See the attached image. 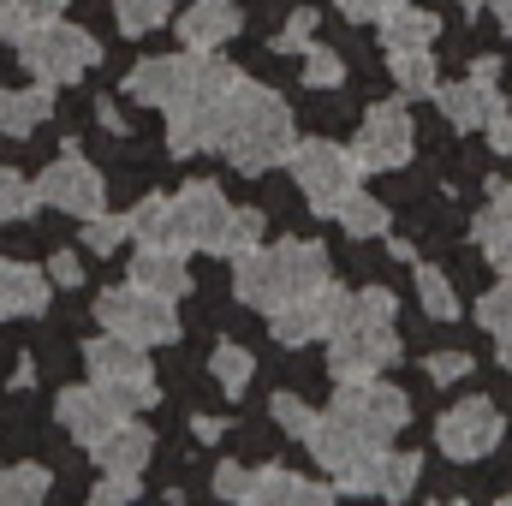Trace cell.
<instances>
[{
	"label": "cell",
	"instance_id": "obj_1",
	"mask_svg": "<svg viewBox=\"0 0 512 506\" xmlns=\"http://www.w3.org/2000/svg\"><path fill=\"white\" fill-rule=\"evenodd\" d=\"M292 143H298L292 137V108L274 90L239 78L233 96H227V137H221V155L233 161V173H268V167H280L292 155Z\"/></svg>",
	"mask_w": 512,
	"mask_h": 506
},
{
	"label": "cell",
	"instance_id": "obj_2",
	"mask_svg": "<svg viewBox=\"0 0 512 506\" xmlns=\"http://www.w3.org/2000/svg\"><path fill=\"white\" fill-rule=\"evenodd\" d=\"M233 292L251 310H274L286 298H304L328 280V251L316 239H280V245H256V251L233 256Z\"/></svg>",
	"mask_w": 512,
	"mask_h": 506
},
{
	"label": "cell",
	"instance_id": "obj_3",
	"mask_svg": "<svg viewBox=\"0 0 512 506\" xmlns=\"http://www.w3.org/2000/svg\"><path fill=\"white\" fill-rule=\"evenodd\" d=\"M12 42H18V60L30 66V78H42V84H78L102 60V42L90 30H78V24H66V18L24 24Z\"/></svg>",
	"mask_w": 512,
	"mask_h": 506
},
{
	"label": "cell",
	"instance_id": "obj_4",
	"mask_svg": "<svg viewBox=\"0 0 512 506\" xmlns=\"http://www.w3.org/2000/svg\"><path fill=\"white\" fill-rule=\"evenodd\" d=\"M96 322L108 328V334H120L131 346H173L179 340V316H173V298H161V292H143L137 280L126 286H108L102 298H96Z\"/></svg>",
	"mask_w": 512,
	"mask_h": 506
},
{
	"label": "cell",
	"instance_id": "obj_5",
	"mask_svg": "<svg viewBox=\"0 0 512 506\" xmlns=\"http://www.w3.org/2000/svg\"><path fill=\"white\" fill-rule=\"evenodd\" d=\"M286 161H292V179H298V191H304V203H310L316 215H334V209L358 191V173H364V161H358L352 149L328 143V137L292 143Z\"/></svg>",
	"mask_w": 512,
	"mask_h": 506
},
{
	"label": "cell",
	"instance_id": "obj_6",
	"mask_svg": "<svg viewBox=\"0 0 512 506\" xmlns=\"http://www.w3.org/2000/svg\"><path fill=\"white\" fill-rule=\"evenodd\" d=\"M328 417H340L364 447H387L405 423H411V399L393 387V381H340V393H334V405H328Z\"/></svg>",
	"mask_w": 512,
	"mask_h": 506
},
{
	"label": "cell",
	"instance_id": "obj_7",
	"mask_svg": "<svg viewBox=\"0 0 512 506\" xmlns=\"http://www.w3.org/2000/svg\"><path fill=\"white\" fill-rule=\"evenodd\" d=\"M84 364H90V381L120 405V411H143V405H155V370H149V358H143V346H131L120 334H108L102 328V340H90L84 346Z\"/></svg>",
	"mask_w": 512,
	"mask_h": 506
},
{
	"label": "cell",
	"instance_id": "obj_8",
	"mask_svg": "<svg viewBox=\"0 0 512 506\" xmlns=\"http://www.w3.org/2000/svg\"><path fill=\"white\" fill-rule=\"evenodd\" d=\"M387 364H399V334H393V322L346 316V322L328 334V370H334V381L382 376Z\"/></svg>",
	"mask_w": 512,
	"mask_h": 506
},
{
	"label": "cell",
	"instance_id": "obj_9",
	"mask_svg": "<svg viewBox=\"0 0 512 506\" xmlns=\"http://www.w3.org/2000/svg\"><path fill=\"white\" fill-rule=\"evenodd\" d=\"M346 310H352V292L334 286V280H322L316 292L274 304V310H268V334H274L280 346H310V340H328V334L346 322Z\"/></svg>",
	"mask_w": 512,
	"mask_h": 506
},
{
	"label": "cell",
	"instance_id": "obj_10",
	"mask_svg": "<svg viewBox=\"0 0 512 506\" xmlns=\"http://www.w3.org/2000/svg\"><path fill=\"white\" fill-rule=\"evenodd\" d=\"M501 435H507V417H501V405H495V399H483V393H471V399L447 405V411H441V423H435L441 453H447V459H459V465H471V459L495 453V447H501Z\"/></svg>",
	"mask_w": 512,
	"mask_h": 506
},
{
	"label": "cell",
	"instance_id": "obj_11",
	"mask_svg": "<svg viewBox=\"0 0 512 506\" xmlns=\"http://www.w3.org/2000/svg\"><path fill=\"white\" fill-rule=\"evenodd\" d=\"M102 173L78 155V149H66L54 167H42V179H36V203H48V209H60V215H78V221H90L96 209H102Z\"/></svg>",
	"mask_w": 512,
	"mask_h": 506
},
{
	"label": "cell",
	"instance_id": "obj_12",
	"mask_svg": "<svg viewBox=\"0 0 512 506\" xmlns=\"http://www.w3.org/2000/svg\"><path fill=\"white\" fill-rule=\"evenodd\" d=\"M227 215H233V203H227L221 185H209V179H191V185L173 197V221H179V245H185V251L221 256Z\"/></svg>",
	"mask_w": 512,
	"mask_h": 506
},
{
	"label": "cell",
	"instance_id": "obj_13",
	"mask_svg": "<svg viewBox=\"0 0 512 506\" xmlns=\"http://www.w3.org/2000/svg\"><path fill=\"white\" fill-rule=\"evenodd\" d=\"M191 78H197V48H185V54H149V60H137L126 72V96L167 114V108H179L191 96Z\"/></svg>",
	"mask_w": 512,
	"mask_h": 506
},
{
	"label": "cell",
	"instance_id": "obj_14",
	"mask_svg": "<svg viewBox=\"0 0 512 506\" xmlns=\"http://www.w3.org/2000/svg\"><path fill=\"white\" fill-rule=\"evenodd\" d=\"M417 471L423 459L417 453H387V447H370L346 477H334L340 495H382V501H405L417 489Z\"/></svg>",
	"mask_w": 512,
	"mask_h": 506
},
{
	"label": "cell",
	"instance_id": "obj_15",
	"mask_svg": "<svg viewBox=\"0 0 512 506\" xmlns=\"http://www.w3.org/2000/svg\"><path fill=\"white\" fill-rule=\"evenodd\" d=\"M411 114H405V102H376L370 114H364V126H358V161L364 167H376V173H387V167H405L411 161Z\"/></svg>",
	"mask_w": 512,
	"mask_h": 506
},
{
	"label": "cell",
	"instance_id": "obj_16",
	"mask_svg": "<svg viewBox=\"0 0 512 506\" xmlns=\"http://www.w3.org/2000/svg\"><path fill=\"white\" fill-rule=\"evenodd\" d=\"M227 96H185L179 108H167V149L179 161L203 155V149H221V137H227Z\"/></svg>",
	"mask_w": 512,
	"mask_h": 506
},
{
	"label": "cell",
	"instance_id": "obj_17",
	"mask_svg": "<svg viewBox=\"0 0 512 506\" xmlns=\"http://www.w3.org/2000/svg\"><path fill=\"white\" fill-rule=\"evenodd\" d=\"M54 411H60V429H66L78 447H96V441H102V435L126 417V411H120V405L96 387V381H90V387H66Z\"/></svg>",
	"mask_w": 512,
	"mask_h": 506
},
{
	"label": "cell",
	"instance_id": "obj_18",
	"mask_svg": "<svg viewBox=\"0 0 512 506\" xmlns=\"http://www.w3.org/2000/svg\"><path fill=\"white\" fill-rule=\"evenodd\" d=\"M435 102H441V120L459 131H483L507 102H501V84L489 78H459V84H435Z\"/></svg>",
	"mask_w": 512,
	"mask_h": 506
},
{
	"label": "cell",
	"instance_id": "obj_19",
	"mask_svg": "<svg viewBox=\"0 0 512 506\" xmlns=\"http://www.w3.org/2000/svg\"><path fill=\"white\" fill-rule=\"evenodd\" d=\"M90 453H96V465H102L108 477H143V465H149V453H155V435H149L137 417H120Z\"/></svg>",
	"mask_w": 512,
	"mask_h": 506
},
{
	"label": "cell",
	"instance_id": "obj_20",
	"mask_svg": "<svg viewBox=\"0 0 512 506\" xmlns=\"http://www.w3.org/2000/svg\"><path fill=\"white\" fill-rule=\"evenodd\" d=\"M304 447H310V459L328 471V483H334V477H346V471L370 453V447H364V441L340 423V417H316V423L304 429Z\"/></svg>",
	"mask_w": 512,
	"mask_h": 506
},
{
	"label": "cell",
	"instance_id": "obj_21",
	"mask_svg": "<svg viewBox=\"0 0 512 506\" xmlns=\"http://www.w3.org/2000/svg\"><path fill=\"white\" fill-rule=\"evenodd\" d=\"M131 280L143 292H161V298H185L191 292V268H185V251L173 245H137V262H131Z\"/></svg>",
	"mask_w": 512,
	"mask_h": 506
},
{
	"label": "cell",
	"instance_id": "obj_22",
	"mask_svg": "<svg viewBox=\"0 0 512 506\" xmlns=\"http://www.w3.org/2000/svg\"><path fill=\"white\" fill-rule=\"evenodd\" d=\"M239 36V6L233 0H197L185 18H179V42L197 48V54H215L221 42Z\"/></svg>",
	"mask_w": 512,
	"mask_h": 506
},
{
	"label": "cell",
	"instance_id": "obj_23",
	"mask_svg": "<svg viewBox=\"0 0 512 506\" xmlns=\"http://www.w3.org/2000/svg\"><path fill=\"white\" fill-rule=\"evenodd\" d=\"M48 274L30 268V262H0V322L12 316H42L48 310Z\"/></svg>",
	"mask_w": 512,
	"mask_h": 506
},
{
	"label": "cell",
	"instance_id": "obj_24",
	"mask_svg": "<svg viewBox=\"0 0 512 506\" xmlns=\"http://www.w3.org/2000/svg\"><path fill=\"white\" fill-rule=\"evenodd\" d=\"M477 251L489 256L495 268H512V185L507 179H495L489 185V209L477 215Z\"/></svg>",
	"mask_w": 512,
	"mask_h": 506
},
{
	"label": "cell",
	"instance_id": "obj_25",
	"mask_svg": "<svg viewBox=\"0 0 512 506\" xmlns=\"http://www.w3.org/2000/svg\"><path fill=\"white\" fill-rule=\"evenodd\" d=\"M54 114V84H24V90H0V137H30Z\"/></svg>",
	"mask_w": 512,
	"mask_h": 506
},
{
	"label": "cell",
	"instance_id": "obj_26",
	"mask_svg": "<svg viewBox=\"0 0 512 506\" xmlns=\"http://www.w3.org/2000/svg\"><path fill=\"white\" fill-rule=\"evenodd\" d=\"M382 24V48L387 54H405V48H429L435 36H441V18L435 12H423V6H393V12H382L376 18Z\"/></svg>",
	"mask_w": 512,
	"mask_h": 506
},
{
	"label": "cell",
	"instance_id": "obj_27",
	"mask_svg": "<svg viewBox=\"0 0 512 506\" xmlns=\"http://www.w3.org/2000/svg\"><path fill=\"white\" fill-rule=\"evenodd\" d=\"M251 501L256 506H274V501L316 506V501H334V483L316 489V483H304V477H292V471H280V465H262V471H251Z\"/></svg>",
	"mask_w": 512,
	"mask_h": 506
},
{
	"label": "cell",
	"instance_id": "obj_28",
	"mask_svg": "<svg viewBox=\"0 0 512 506\" xmlns=\"http://www.w3.org/2000/svg\"><path fill=\"white\" fill-rule=\"evenodd\" d=\"M126 227L137 245H173V251H185L179 245V221H173V197H143L126 215Z\"/></svg>",
	"mask_w": 512,
	"mask_h": 506
},
{
	"label": "cell",
	"instance_id": "obj_29",
	"mask_svg": "<svg viewBox=\"0 0 512 506\" xmlns=\"http://www.w3.org/2000/svg\"><path fill=\"white\" fill-rule=\"evenodd\" d=\"M387 72L405 96H435L441 72H435V54L429 48H405V54H387Z\"/></svg>",
	"mask_w": 512,
	"mask_h": 506
},
{
	"label": "cell",
	"instance_id": "obj_30",
	"mask_svg": "<svg viewBox=\"0 0 512 506\" xmlns=\"http://www.w3.org/2000/svg\"><path fill=\"white\" fill-rule=\"evenodd\" d=\"M417 304H423V316H435V322H453V316H459V292H453V280H447L435 262H417Z\"/></svg>",
	"mask_w": 512,
	"mask_h": 506
},
{
	"label": "cell",
	"instance_id": "obj_31",
	"mask_svg": "<svg viewBox=\"0 0 512 506\" xmlns=\"http://www.w3.org/2000/svg\"><path fill=\"white\" fill-rule=\"evenodd\" d=\"M48 489H54V477H48L42 465H12V471H0V506H36V501H48Z\"/></svg>",
	"mask_w": 512,
	"mask_h": 506
},
{
	"label": "cell",
	"instance_id": "obj_32",
	"mask_svg": "<svg viewBox=\"0 0 512 506\" xmlns=\"http://www.w3.org/2000/svg\"><path fill=\"white\" fill-rule=\"evenodd\" d=\"M334 221H340L352 239H382L387 233V209L376 203V197H364V191H352V197L334 209Z\"/></svg>",
	"mask_w": 512,
	"mask_h": 506
},
{
	"label": "cell",
	"instance_id": "obj_33",
	"mask_svg": "<svg viewBox=\"0 0 512 506\" xmlns=\"http://www.w3.org/2000/svg\"><path fill=\"white\" fill-rule=\"evenodd\" d=\"M262 233H268V215H262V209H233V215H227V233H221V256L256 251Z\"/></svg>",
	"mask_w": 512,
	"mask_h": 506
},
{
	"label": "cell",
	"instance_id": "obj_34",
	"mask_svg": "<svg viewBox=\"0 0 512 506\" xmlns=\"http://www.w3.org/2000/svg\"><path fill=\"white\" fill-rule=\"evenodd\" d=\"M114 18H120L126 36H149L173 18V0H114Z\"/></svg>",
	"mask_w": 512,
	"mask_h": 506
},
{
	"label": "cell",
	"instance_id": "obj_35",
	"mask_svg": "<svg viewBox=\"0 0 512 506\" xmlns=\"http://www.w3.org/2000/svg\"><path fill=\"white\" fill-rule=\"evenodd\" d=\"M36 215V185L18 167H0V221H30Z\"/></svg>",
	"mask_w": 512,
	"mask_h": 506
},
{
	"label": "cell",
	"instance_id": "obj_36",
	"mask_svg": "<svg viewBox=\"0 0 512 506\" xmlns=\"http://www.w3.org/2000/svg\"><path fill=\"white\" fill-rule=\"evenodd\" d=\"M209 364H215V381H221V387H227L233 399H239V393L251 387V370H256V358L245 352V346H215V358H209Z\"/></svg>",
	"mask_w": 512,
	"mask_h": 506
},
{
	"label": "cell",
	"instance_id": "obj_37",
	"mask_svg": "<svg viewBox=\"0 0 512 506\" xmlns=\"http://www.w3.org/2000/svg\"><path fill=\"white\" fill-rule=\"evenodd\" d=\"M131 239V227H126V215H108V209H96L90 221H84V245L96 256H114L120 245Z\"/></svg>",
	"mask_w": 512,
	"mask_h": 506
},
{
	"label": "cell",
	"instance_id": "obj_38",
	"mask_svg": "<svg viewBox=\"0 0 512 506\" xmlns=\"http://www.w3.org/2000/svg\"><path fill=\"white\" fill-rule=\"evenodd\" d=\"M304 84H310V90H340V84H346V60H340L334 48H316V42H310V48H304Z\"/></svg>",
	"mask_w": 512,
	"mask_h": 506
},
{
	"label": "cell",
	"instance_id": "obj_39",
	"mask_svg": "<svg viewBox=\"0 0 512 506\" xmlns=\"http://www.w3.org/2000/svg\"><path fill=\"white\" fill-rule=\"evenodd\" d=\"M477 322H483V328H489L495 340L507 334V328H512V280H501V286H489V292L477 298Z\"/></svg>",
	"mask_w": 512,
	"mask_h": 506
},
{
	"label": "cell",
	"instance_id": "obj_40",
	"mask_svg": "<svg viewBox=\"0 0 512 506\" xmlns=\"http://www.w3.org/2000/svg\"><path fill=\"white\" fill-rule=\"evenodd\" d=\"M310 42H316V12H310V6H298V12L286 18V30L274 36V54H304Z\"/></svg>",
	"mask_w": 512,
	"mask_h": 506
},
{
	"label": "cell",
	"instance_id": "obj_41",
	"mask_svg": "<svg viewBox=\"0 0 512 506\" xmlns=\"http://www.w3.org/2000/svg\"><path fill=\"white\" fill-rule=\"evenodd\" d=\"M268 411H274V423H280L286 435H298V441H304V429L316 423V411H310L298 393H274V399H268Z\"/></svg>",
	"mask_w": 512,
	"mask_h": 506
},
{
	"label": "cell",
	"instance_id": "obj_42",
	"mask_svg": "<svg viewBox=\"0 0 512 506\" xmlns=\"http://www.w3.org/2000/svg\"><path fill=\"white\" fill-rule=\"evenodd\" d=\"M393 310H399V298H393L387 286H364V292H352V310H346V316H370V322H393Z\"/></svg>",
	"mask_w": 512,
	"mask_h": 506
},
{
	"label": "cell",
	"instance_id": "obj_43",
	"mask_svg": "<svg viewBox=\"0 0 512 506\" xmlns=\"http://www.w3.org/2000/svg\"><path fill=\"white\" fill-rule=\"evenodd\" d=\"M215 495H221V501H251V471L227 459V465L215 471Z\"/></svg>",
	"mask_w": 512,
	"mask_h": 506
},
{
	"label": "cell",
	"instance_id": "obj_44",
	"mask_svg": "<svg viewBox=\"0 0 512 506\" xmlns=\"http://www.w3.org/2000/svg\"><path fill=\"white\" fill-rule=\"evenodd\" d=\"M465 376H471V352H435L429 358V381L447 387V381H465Z\"/></svg>",
	"mask_w": 512,
	"mask_h": 506
},
{
	"label": "cell",
	"instance_id": "obj_45",
	"mask_svg": "<svg viewBox=\"0 0 512 506\" xmlns=\"http://www.w3.org/2000/svg\"><path fill=\"white\" fill-rule=\"evenodd\" d=\"M12 12H18V30H24V24L60 18V12H66V0H12Z\"/></svg>",
	"mask_w": 512,
	"mask_h": 506
},
{
	"label": "cell",
	"instance_id": "obj_46",
	"mask_svg": "<svg viewBox=\"0 0 512 506\" xmlns=\"http://www.w3.org/2000/svg\"><path fill=\"white\" fill-rule=\"evenodd\" d=\"M131 495H137V477H108V471H102V489H96V506L131 501Z\"/></svg>",
	"mask_w": 512,
	"mask_h": 506
},
{
	"label": "cell",
	"instance_id": "obj_47",
	"mask_svg": "<svg viewBox=\"0 0 512 506\" xmlns=\"http://www.w3.org/2000/svg\"><path fill=\"white\" fill-rule=\"evenodd\" d=\"M48 280H54V286H78V280H84V262H78L72 251H60L54 262H48Z\"/></svg>",
	"mask_w": 512,
	"mask_h": 506
},
{
	"label": "cell",
	"instance_id": "obj_48",
	"mask_svg": "<svg viewBox=\"0 0 512 506\" xmlns=\"http://www.w3.org/2000/svg\"><path fill=\"white\" fill-rule=\"evenodd\" d=\"M346 18H358V24H370V18H382V12H393L399 0H334Z\"/></svg>",
	"mask_w": 512,
	"mask_h": 506
},
{
	"label": "cell",
	"instance_id": "obj_49",
	"mask_svg": "<svg viewBox=\"0 0 512 506\" xmlns=\"http://www.w3.org/2000/svg\"><path fill=\"white\" fill-rule=\"evenodd\" d=\"M483 131H489V143H495L501 155H512V114H507V108H501V114H495Z\"/></svg>",
	"mask_w": 512,
	"mask_h": 506
},
{
	"label": "cell",
	"instance_id": "obj_50",
	"mask_svg": "<svg viewBox=\"0 0 512 506\" xmlns=\"http://www.w3.org/2000/svg\"><path fill=\"white\" fill-rule=\"evenodd\" d=\"M191 429H197V441H221V429H227V423H221V417H197Z\"/></svg>",
	"mask_w": 512,
	"mask_h": 506
},
{
	"label": "cell",
	"instance_id": "obj_51",
	"mask_svg": "<svg viewBox=\"0 0 512 506\" xmlns=\"http://www.w3.org/2000/svg\"><path fill=\"white\" fill-rule=\"evenodd\" d=\"M18 36V12H12V0H0V42H12Z\"/></svg>",
	"mask_w": 512,
	"mask_h": 506
},
{
	"label": "cell",
	"instance_id": "obj_52",
	"mask_svg": "<svg viewBox=\"0 0 512 506\" xmlns=\"http://www.w3.org/2000/svg\"><path fill=\"white\" fill-rule=\"evenodd\" d=\"M96 120H102L108 131H126V120H120V108H114V102H102V108H96Z\"/></svg>",
	"mask_w": 512,
	"mask_h": 506
},
{
	"label": "cell",
	"instance_id": "obj_53",
	"mask_svg": "<svg viewBox=\"0 0 512 506\" xmlns=\"http://www.w3.org/2000/svg\"><path fill=\"white\" fill-rule=\"evenodd\" d=\"M489 12H495V18H501V24L512 30V0H489Z\"/></svg>",
	"mask_w": 512,
	"mask_h": 506
},
{
	"label": "cell",
	"instance_id": "obj_54",
	"mask_svg": "<svg viewBox=\"0 0 512 506\" xmlns=\"http://www.w3.org/2000/svg\"><path fill=\"white\" fill-rule=\"evenodd\" d=\"M501 364H507V370H512V328H507V334H501Z\"/></svg>",
	"mask_w": 512,
	"mask_h": 506
},
{
	"label": "cell",
	"instance_id": "obj_55",
	"mask_svg": "<svg viewBox=\"0 0 512 506\" xmlns=\"http://www.w3.org/2000/svg\"><path fill=\"white\" fill-rule=\"evenodd\" d=\"M459 6H465V12H471V18H477V12H483V6H489V0H459Z\"/></svg>",
	"mask_w": 512,
	"mask_h": 506
},
{
	"label": "cell",
	"instance_id": "obj_56",
	"mask_svg": "<svg viewBox=\"0 0 512 506\" xmlns=\"http://www.w3.org/2000/svg\"><path fill=\"white\" fill-rule=\"evenodd\" d=\"M507 280H512V268H507Z\"/></svg>",
	"mask_w": 512,
	"mask_h": 506
}]
</instances>
